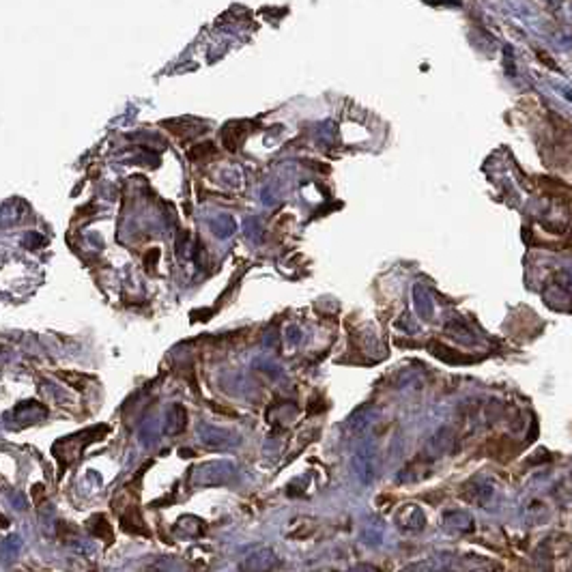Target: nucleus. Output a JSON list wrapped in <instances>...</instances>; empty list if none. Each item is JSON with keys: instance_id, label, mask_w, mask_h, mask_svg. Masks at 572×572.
Returning a JSON list of instances; mask_svg holds the SVG:
<instances>
[{"instance_id": "f257e3e1", "label": "nucleus", "mask_w": 572, "mask_h": 572, "mask_svg": "<svg viewBox=\"0 0 572 572\" xmlns=\"http://www.w3.org/2000/svg\"><path fill=\"white\" fill-rule=\"evenodd\" d=\"M353 474L355 478L364 484V486H370L377 478V450L372 443H362L357 447V452L353 454Z\"/></svg>"}, {"instance_id": "f03ea898", "label": "nucleus", "mask_w": 572, "mask_h": 572, "mask_svg": "<svg viewBox=\"0 0 572 572\" xmlns=\"http://www.w3.org/2000/svg\"><path fill=\"white\" fill-rule=\"evenodd\" d=\"M278 566V555L273 549L265 546V549L252 551L250 555H245L239 564L241 572H271Z\"/></svg>"}, {"instance_id": "7ed1b4c3", "label": "nucleus", "mask_w": 572, "mask_h": 572, "mask_svg": "<svg viewBox=\"0 0 572 572\" xmlns=\"http://www.w3.org/2000/svg\"><path fill=\"white\" fill-rule=\"evenodd\" d=\"M396 520L405 532H419L422 527L426 525L424 514H422V510L417 506H405L401 512L396 514Z\"/></svg>"}, {"instance_id": "20e7f679", "label": "nucleus", "mask_w": 572, "mask_h": 572, "mask_svg": "<svg viewBox=\"0 0 572 572\" xmlns=\"http://www.w3.org/2000/svg\"><path fill=\"white\" fill-rule=\"evenodd\" d=\"M203 532H205L203 520H198L194 516H183L179 523L175 525V536H179L181 540L198 538V536H203Z\"/></svg>"}, {"instance_id": "39448f33", "label": "nucleus", "mask_w": 572, "mask_h": 572, "mask_svg": "<svg viewBox=\"0 0 572 572\" xmlns=\"http://www.w3.org/2000/svg\"><path fill=\"white\" fill-rule=\"evenodd\" d=\"M203 443L209 445V447H226V445H233L235 439L229 435V433H224L219 428H211V426H203V435H201Z\"/></svg>"}, {"instance_id": "423d86ee", "label": "nucleus", "mask_w": 572, "mask_h": 572, "mask_svg": "<svg viewBox=\"0 0 572 572\" xmlns=\"http://www.w3.org/2000/svg\"><path fill=\"white\" fill-rule=\"evenodd\" d=\"M428 351H431L433 355H437L439 360L447 362V364H467V362H469L467 355H461V353L454 351V349H447L445 344H439V342H431Z\"/></svg>"}, {"instance_id": "0eeeda50", "label": "nucleus", "mask_w": 572, "mask_h": 572, "mask_svg": "<svg viewBox=\"0 0 572 572\" xmlns=\"http://www.w3.org/2000/svg\"><path fill=\"white\" fill-rule=\"evenodd\" d=\"M183 428H185V411H183L181 407L170 409V413H168V426H166V433H170V435H179Z\"/></svg>"}, {"instance_id": "6e6552de", "label": "nucleus", "mask_w": 572, "mask_h": 572, "mask_svg": "<svg viewBox=\"0 0 572 572\" xmlns=\"http://www.w3.org/2000/svg\"><path fill=\"white\" fill-rule=\"evenodd\" d=\"M201 153H213V146L211 144H198V146H194L192 151H190V157L198 160V157H203Z\"/></svg>"}, {"instance_id": "1a4fd4ad", "label": "nucleus", "mask_w": 572, "mask_h": 572, "mask_svg": "<svg viewBox=\"0 0 572 572\" xmlns=\"http://www.w3.org/2000/svg\"><path fill=\"white\" fill-rule=\"evenodd\" d=\"M351 572H381V570L372 568V566H360V568H355V570H351Z\"/></svg>"}]
</instances>
